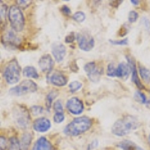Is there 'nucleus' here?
<instances>
[{
    "mask_svg": "<svg viewBox=\"0 0 150 150\" xmlns=\"http://www.w3.org/2000/svg\"><path fill=\"white\" fill-rule=\"evenodd\" d=\"M23 74L25 77H30V78L37 79L39 77L37 70L33 66H27L26 68H24L23 71Z\"/></svg>",
    "mask_w": 150,
    "mask_h": 150,
    "instance_id": "20",
    "label": "nucleus"
},
{
    "mask_svg": "<svg viewBox=\"0 0 150 150\" xmlns=\"http://www.w3.org/2000/svg\"><path fill=\"white\" fill-rule=\"evenodd\" d=\"M98 142L97 140H92V141L89 143V146H88V148H87V149L88 150L94 149H96V147L98 146Z\"/></svg>",
    "mask_w": 150,
    "mask_h": 150,
    "instance_id": "38",
    "label": "nucleus"
},
{
    "mask_svg": "<svg viewBox=\"0 0 150 150\" xmlns=\"http://www.w3.org/2000/svg\"><path fill=\"white\" fill-rule=\"evenodd\" d=\"M117 146L123 150H142L138 146H137L131 140H123L118 144Z\"/></svg>",
    "mask_w": 150,
    "mask_h": 150,
    "instance_id": "18",
    "label": "nucleus"
},
{
    "mask_svg": "<svg viewBox=\"0 0 150 150\" xmlns=\"http://www.w3.org/2000/svg\"><path fill=\"white\" fill-rule=\"evenodd\" d=\"M138 17L139 14L137 12L135 11H131L128 14V21H129V23H131L136 22Z\"/></svg>",
    "mask_w": 150,
    "mask_h": 150,
    "instance_id": "29",
    "label": "nucleus"
},
{
    "mask_svg": "<svg viewBox=\"0 0 150 150\" xmlns=\"http://www.w3.org/2000/svg\"><path fill=\"white\" fill-rule=\"evenodd\" d=\"M122 2L123 1H112V2H110V5L112 7L116 8H117Z\"/></svg>",
    "mask_w": 150,
    "mask_h": 150,
    "instance_id": "41",
    "label": "nucleus"
},
{
    "mask_svg": "<svg viewBox=\"0 0 150 150\" xmlns=\"http://www.w3.org/2000/svg\"><path fill=\"white\" fill-rule=\"evenodd\" d=\"M141 23L143 27L145 28L146 30L147 31V33L150 34V22L149 21V19H147L146 17H143L141 20Z\"/></svg>",
    "mask_w": 150,
    "mask_h": 150,
    "instance_id": "33",
    "label": "nucleus"
},
{
    "mask_svg": "<svg viewBox=\"0 0 150 150\" xmlns=\"http://www.w3.org/2000/svg\"><path fill=\"white\" fill-rule=\"evenodd\" d=\"M116 69L114 65L112 63H110L108 65V69H107V74L109 77H116Z\"/></svg>",
    "mask_w": 150,
    "mask_h": 150,
    "instance_id": "28",
    "label": "nucleus"
},
{
    "mask_svg": "<svg viewBox=\"0 0 150 150\" xmlns=\"http://www.w3.org/2000/svg\"><path fill=\"white\" fill-rule=\"evenodd\" d=\"M131 2L133 4V5H139V2H140V1H134V0H131Z\"/></svg>",
    "mask_w": 150,
    "mask_h": 150,
    "instance_id": "42",
    "label": "nucleus"
},
{
    "mask_svg": "<svg viewBox=\"0 0 150 150\" xmlns=\"http://www.w3.org/2000/svg\"><path fill=\"white\" fill-rule=\"evenodd\" d=\"M92 121L87 116L75 118L64 129V133L68 136H78L91 128Z\"/></svg>",
    "mask_w": 150,
    "mask_h": 150,
    "instance_id": "2",
    "label": "nucleus"
},
{
    "mask_svg": "<svg viewBox=\"0 0 150 150\" xmlns=\"http://www.w3.org/2000/svg\"><path fill=\"white\" fill-rule=\"evenodd\" d=\"M53 65H54V62L51 56L49 54H45L42 56L38 61L39 68L43 72H45V73L51 71Z\"/></svg>",
    "mask_w": 150,
    "mask_h": 150,
    "instance_id": "11",
    "label": "nucleus"
},
{
    "mask_svg": "<svg viewBox=\"0 0 150 150\" xmlns=\"http://www.w3.org/2000/svg\"><path fill=\"white\" fill-rule=\"evenodd\" d=\"M61 11L62 12V14H65V16H69L71 14L70 8H69L67 5H63V6L61 8Z\"/></svg>",
    "mask_w": 150,
    "mask_h": 150,
    "instance_id": "39",
    "label": "nucleus"
},
{
    "mask_svg": "<svg viewBox=\"0 0 150 150\" xmlns=\"http://www.w3.org/2000/svg\"><path fill=\"white\" fill-rule=\"evenodd\" d=\"M82 83L78 81H73L69 84V89H70L71 92L74 93V92H77L79 89L82 88Z\"/></svg>",
    "mask_w": 150,
    "mask_h": 150,
    "instance_id": "25",
    "label": "nucleus"
},
{
    "mask_svg": "<svg viewBox=\"0 0 150 150\" xmlns=\"http://www.w3.org/2000/svg\"><path fill=\"white\" fill-rule=\"evenodd\" d=\"M0 149L5 150L7 148V140L5 139V137L1 136L0 137Z\"/></svg>",
    "mask_w": 150,
    "mask_h": 150,
    "instance_id": "36",
    "label": "nucleus"
},
{
    "mask_svg": "<svg viewBox=\"0 0 150 150\" xmlns=\"http://www.w3.org/2000/svg\"><path fill=\"white\" fill-rule=\"evenodd\" d=\"M8 17L11 26L15 32L20 33L23 29L25 19L21 8L17 5H11L8 11Z\"/></svg>",
    "mask_w": 150,
    "mask_h": 150,
    "instance_id": "3",
    "label": "nucleus"
},
{
    "mask_svg": "<svg viewBox=\"0 0 150 150\" xmlns=\"http://www.w3.org/2000/svg\"><path fill=\"white\" fill-rule=\"evenodd\" d=\"M84 71L86 72L87 76L92 82H98L101 73L95 62H91L86 64L84 65Z\"/></svg>",
    "mask_w": 150,
    "mask_h": 150,
    "instance_id": "8",
    "label": "nucleus"
},
{
    "mask_svg": "<svg viewBox=\"0 0 150 150\" xmlns=\"http://www.w3.org/2000/svg\"><path fill=\"white\" fill-rule=\"evenodd\" d=\"M32 139H33V136L31 133H25L23 135L22 138H21V149L23 150H28L29 146L32 142Z\"/></svg>",
    "mask_w": 150,
    "mask_h": 150,
    "instance_id": "19",
    "label": "nucleus"
},
{
    "mask_svg": "<svg viewBox=\"0 0 150 150\" xmlns=\"http://www.w3.org/2000/svg\"><path fill=\"white\" fill-rule=\"evenodd\" d=\"M131 72V69L129 65L127 63H124V62H121L119 64L116 69V77L126 80Z\"/></svg>",
    "mask_w": 150,
    "mask_h": 150,
    "instance_id": "14",
    "label": "nucleus"
},
{
    "mask_svg": "<svg viewBox=\"0 0 150 150\" xmlns=\"http://www.w3.org/2000/svg\"><path fill=\"white\" fill-rule=\"evenodd\" d=\"M128 33V29L127 27H125V26H122L121 28H120V31H119V35L120 36V37H123V36H125V35L127 34V33Z\"/></svg>",
    "mask_w": 150,
    "mask_h": 150,
    "instance_id": "40",
    "label": "nucleus"
},
{
    "mask_svg": "<svg viewBox=\"0 0 150 150\" xmlns=\"http://www.w3.org/2000/svg\"><path fill=\"white\" fill-rule=\"evenodd\" d=\"M65 120V116L63 112H56L53 116V120L56 123H61Z\"/></svg>",
    "mask_w": 150,
    "mask_h": 150,
    "instance_id": "30",
    "label": "nucleus"
},
{
    "mask_svg": "<svg viewBox=\"0 0 150 150\" xmlns=\"http://www.w3.org/2000/svg\"><path fill=\"white\" fill-rule=\"evenodd\" d=\"M77 41L80 49L86 52L90 51L95 45L93 37L86 33H78L77 35Z\"/></svg>",
    "mask_w": 150,
    "mask_h": 150,
    "instance_id": "7",
    "label": "nucleus"
},
{
    "mask_svg": "<svg viewBox=\"0 0 150 150\" xmlns=\"http://www.w3.org/2000/svg\"><path fill=\"white\" fill-rule=\"evenodd\" d=\"M38 86L35 83L31 80H26L22 81L17 86L11 88L9 90V93L12 96H21L28 93L36 92Z\"/></svg>",
    "mask_w": 150,
    "mask_h": 150,
    "instance_id": "5",
    "label": "nucleus"
},
{
    "mask_svg": "<svg viewBox=\"0 0 150 150\" xmlns=\"http://www.w3.org/2000/svg\"><path fill=\"white\" fill-rule=\"evenodd\" d=\"M9 150H21V143L19 142L18 139L15 137H12L9 140Z\"/></svg>",
    "mask_w": 150,
    "mask_h": 150,
    "instance_id": "23",
    "label": "nucleus"
},
{
    "mask_svg": "<svg viewBox=\"0 0 150 150\" xmlns=\"http://www.w3.org/2000/svg\"><path fill=\"white\" fill-rule=\"evenodd\" d=\"M51 51L56 62H60L65 58L66 55V48L63 44L60 42H54L51 46Z\"/></svg>",
    "mask_w": 150,
    "mask_h": 150,
    "instance_id": "10",
    "label": "nucleus"
},
{
    "mask_svg": "<svg viewBox=\"0 0 150 150\" xmlns=\"http://www.w3.org/2000/svg\"><path fill=\"white\" fill-rule=\"evenodd\" d=\"M21 68L16 59H13L4 69L3 77L8 84H14L21 79Z\"/></svg>",
    "mask_w": 150,
    "mask_h": 150,
    "instance_id": "4",
    "label": "nucleus"
},
{
    "mask_svg": "<svg viewBox=\"0 0 150 150\" xmlns=\"http://www.w3.org/2000/svg\"><path fill=\"white\" fill-rule=\"evenodd\" d=\"M17 3L19 8H26V7H28V6L32 3V1H23V0H20V1H17Z\"/></svg>",
    "mask_w": 150,
    "mask_h": 150,
    "instance_id": "34",
    "label": "nucleus"
},
{
    "mask_svg": "<svg viewBox=\"0 0 150 150\" xmlns=\"http://www.w3.org/2000/svg\"><path fill=\"white\" fill-rule=\"evenodd\" d=\"M110 43L112 44V45H120V46H122V45H127L128 43V38H125V39L120 40V41H114V40H109Z\"/></svg>",
    "mask_w": 150,
    "mask_h": 150,
    "instance_id": "32",
    "label": "nucleus"
},
{
    "mask_svg": "<svg viewBox=\"0 0 150 150\" xmlns=\"http://www.w3.org/2000/svg\"><path fill=\"white\" fill-rule=\"evenodd\" d=\"M148 139H149V143H150V134L149 135V137H148Z\"/></svg>",
    "mask_w": 150,
    "mask_h": 150,
    "instance_id": "43",
    "label": "nucleus"
},
{
    "mask_svg": "<svg viewBox=\"0 0 150 150\" xmlns=\"http://www.w3.org/2000/svg\"><path fill=\"white\" fill-rule=\"evenodd\" d=\"M75 38H76V36H75L74 33H71L70 34L65 37V43H67V44H71V43H73L75 41Z\"/></svg>",
    "mask_w": 150,
    "mask_h": 150,
    "instance_id": "35",
    "label": "nucleus"
},
{
    "mask_svg": "<svg viewBox=\"0 0 150 150\" xmlns=\"http://www.w3.org/2000/svg\"><path fill=\"white\" fill-rule=\"evenodd\" d=\"M139 74L140 77L144 82L149 83H150V71L145 67L139 65Z\"/></svg>",
    "mask_w": 150,
    "mask_h": 150,
    "instance_id": "21",
    "label": "nucleus"
},
{
    "mask_svg": "<svg viewBox=\"0 0 150 150\" xmlns=\"http://www.w3.org/2000/svg\"><path fill=\"white\" fill-rule=\"evenodd\" d=\"M73 19L75 21L78 23H82L85 21L86 15L82 11H77L73 15Z\"/></svg>",
    "mask_w": 150,
    "mask_h": 150,
    "instance_id": "26",
    "label": "nucleus"
},
{
    "mask_svg": "<svg viewBox=\"0 0 150 150\" xmlns=\"http://www.w3.org/2000/svg\"><path fill=\"white\" fill-rule=\"evenodd\" d=\"M127 60H128V65H129L130 68L131 69V74H132V76H131V80L133 81L134 83L138 87L139 89H145V86H143V84L142 83L141 81H140V78L138 77V72L136 68V64H135V62L132 59H131L129 56H127Z\"/></svg>",
    "mask_w": 150,
    "mask_h": 150,
    "instance_id": "12",
    "label": "nucleus"
},
{
    "mask_svg": "<svg viewBox=\"0 0 150 150\" xmlns=\"http://www.w3.org/2000/svg\"><path fill=\"white\" fill-rule=\"evenodd\" d=\"M57 96H58V92L55 90L51 91V92L48 93V95L46 97V99H45V105H46V108L47 110H50V109L51 108L52 103H53V100H54L55 98Z\"/></svg>",
    "mask_w": 150,
    "mask_h": 150,
    "instance_id": "22",
    "label": "nucleus"
},
{
    "mask_svg": "<svg viewBox=\"0 0 150 150\" xmlns=\"http://www.w3.org/2000/svg\"><path fill=\"white\" fill-rule=\"evenodd\" d=\"M134 100L140 104H147V98L146 96L140 91H136L134 95Z\"/></svg>",
    "mask_w": 150,
    "mask_h": 150,
    "instance_id": "24",
    "label": "nucleus"
},
{
    "mask_svg": "<svg viewBox=\"0 0 150 150\" xmlns=\"http://www.w3.org/2000/svg\"><path fill=\"white\" fill-rule=\"evenodd\" d=\"M20 41L18 38L14 35L13 32H8L5 35L3 39V43L5 45H10V46H17L18 43Z\"/></svg>",
    "mask_w": 150,
    "mask_h": 150,
    "instance_id": "17",
    "label": "nucleus"
},
{
    "mask_svg": "<svg viewBox=\"0 0 150 150\" xmlns=\"http://www.w3.org/2000/svg\"><path fill=\"white\" fill-rule=\"evenodd\" d=\"M53 109H54L56 113V112H63V107H62V104L60 100H58L54 103Z\"/></svg>",
    "mask_w": 150,
    "mask_h": 150,
    "instance_id": "31",
    "label": "nucleus"
},
{
    "mask_svg": "<svg viewBox=\"0 0 150 150\" xmlns=\"http://www.w3.org/2000/svg\"><path fill=\"white\" fill-rule=\"evenodd\" d=\"M13 113L16 123L20 128H26L29 126L30 122V116L29 111L25 107L22 105L17 106L13 111Z\"/></svg>",
    "mask_w": 150,
    "mask_h": 150,
    "instance_id": "6",
    "label": "nucleus"
},
{
    "mask_svg": "<svg viewBox=\"0 0 150 150\" xmlns=\"http://www.w3.org/2000/svg\"><path fill=\"white\" fill-rule=\"evenodd\" d=\"M7 11H8L7 5L4 4V5H2V6H1V21H2V19L5 20V16H6V12H7Z\"/></svg>",
    "mask_w": 150,
    "mask_h": 150,
    "instance_id": "37",
    "label": "nucleus"
},
{
    "mask_svg": "<svg viewBox=\"0 0 150 150\" xmlns=\"http://www.w3.org/2000/svg\"><path fill=\"white\" fill-rule=\"evenodd\" d=\"M50 127H51V123L50 120L45 117L38 118L35 120L33 123V128L35 131L38 132H41V133L47 131L50 128Z\"/></svg>",
    "mask_w": 150,
    "mask_h": 150,
    "instance_id": "13",
    "label": "nucleus"
},
{
    "mask_svg": "<svg viewBox=\"0 0 150 150\" xmlns=\"http://www.w3.org/2000/svg\"><path fill=\"white\" fill-rule=\"evenodd\" d=\"M30 112L34 116H38V115H40L41 113H43L44 109H43V108L41 107V106H33V107H32L30 108Z\"/></svg>",
    "mask_w": 150,
    "mask_h": 150,
    "instance_id": "27",
    "label": "nucleus"
},
{
    "mask_svg": "<svg viewBox=\"0 0 150 150\" xmlns=\"http://www.w3.org/2000/svg\"><path fill=\"white\" fill-rule=\"evenodd\" d=\"M33 150H53V146L47 139L41 137L35 142Z\"/></svg>",
    "mask_w": 150,
    "mask_h": 150,
    "instance_id": "15",
    "label": "nucleus"
},
{
    "mask_svg": "<svg viewBox=\"0 0 150 150\" xmlns=\"http://www.w3.org/2000/svg\"><path fill=\"white\" fill-rule=\"evenodd\" d=\"M139 126V122L136 117L133 116H125L118 120L113 124L111 131L113 134L118 137H122L128 134Z\"/></svg>",
    "mask_w": 150,
    "mask_h": 150,
    "instance_id": "1",
    "label": "nucleus"
},
{
    "mask_svg": "<svg viewBox=\"0 0 150 150\" xmlns=\"http://www.w3.org/2000/svg\"><path fill=\"white\" fill-rule=\"evenodd\" d=\"M50 82L56 86H63L67 84V79L61 74H53L50 77Z\"/></svg>",
    "mask_w": 150,
    "mask_h": 150,
    "instance_id": "16",
    "label": "nucleus"
},
{
    "mask_svg": "<svg viewBox=\"0 0 150 150\" xmlns=\"http://www.w3.org/2000/svg\"><path fill=\"white\" fill-rule=\"evenodd\" d=\"M67 109L74 115H79L82 113L83 111V104L80 99L77 98H71L67 101Z\"/></svg>",
    "mask_w": 150,
    "mask_h": 150,
    "instance_id": "9",
    "label": "nucleus"
}]
</instances>
